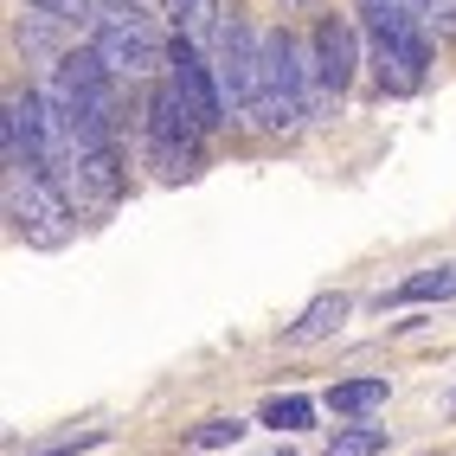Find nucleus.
I'll return each mask as SVG.
<instances>
[{"instance_id":"aec40b11","label":"nucleus","mask_w":456,"mask_h":456,"mask_svg":"<svg viewBox=\"0 0 456 456\" xmlns=\"http://www.w3.org/2000/svg\"><path fill=\"white\" fill-rule=\"evenodd\" d=\"M283 7H309V0H283Z\"/></svg>"},{"instance_id":"2eb2a0df","label":"nucleus","mask_w":456,"mask_h":456,"mask_svg":"<svg viewBox=\"0 0 456 456\" xmlns=\"http://www.w3.org/2000/svg\"><path fill=\"white\" fill-rule=\"evenodd\" d=\"M65 26H71V20H58V13L33 7V13L20 20V45H26V52H52V45H58V33H65Z\"/></svg>"},{"instance_id":"20e7f679","label":"nucleus","mask_w":456,"mask_h":456,"mask_svg":"<svg viewBox=\"0 0 456 456\" xmlns=\"http://www.w3.org/2000/svg\"><path fill=\"white\" fill-rule=\"evenodd\" d=\"M167 71H174V90L193 103V116H200L206 129H219L225 116H232L225 90H219V71H212V58L200 52V39H187V33H180V39L167 45Z\"/></svg>"},{"instance_id":"6ab92c4d","label":"nucleus","mask_w":456,"mask_h":456,"mask_svg":"<svg viewBox=\"0 0 456 456\" xmlns=\"http://www.w3.org/2000/svg\"><path fill=\"white\" fill-rule=\"evenodd\" d=\"M424 13H431L437 26H456V0H424Z\"/></svg>"},{"instance_id":"0eeeda50","label":"nucleus","mask_w":456,"mask_h":456,"mask_svg":"<svg viewBox=\"0 0 456 456\" xmlns=\"http://www.w3.org/2000/svg\"><path fill=\"white\" fill-rule=\"evenodd\" d=\"M315 65H322V84L334 90V103H341V90L354 84V65H360L354 26H347V20H322V26H315Z\"/></svg>"},{"instance_id":"7ed1b4c3","label":"nucleus","mask_w":456,"mask_h":456,"mask_svg":"<svg viewBox=\"0 0 456 456\" xmlns=\"http://www.w3.org/2000/svg\"><path fill=\"white\" fill-rule=\"evenodd\" d=\"M212 45V71H219V90L238 116H257V90H264V39L251 33L238 13L219 20V33L206 39Z\"/></svg>"},{"instance_id":"412c9836","label":"nucleus","mask_w":456,"mask_h":456,"mask_svg":"<svg viewBox=\"0 0 456 456\" xmlns=\"http://www.w3.org/2000/svg\"><path fill=\"white\" fill-rule=\"evenodd\" d=\"M270 456H296V450H270Z\"/></svg>"},{"instance_id":"1a4fd4ad","label":"nucleus","mask_w":456,"mask_h":456,"mask_svg":"<svg viewBox=\"0 0 456 456\" xmlns=\"http://www.w3.org/2000/svg\"><path fill=\"white\" fill-rule=\"evenodd\" d=\"M373 77L386 97H411V90L424 84V65L405 52V45H392V39H373Z\"/></svg>"},{"instance_id":"f3484780","label":"nucleus","mask_w":456,"mask_h":456,"mask_svg":"<svg viewBox=\"0 0 456 456\" xmlns=\"http://www.w3.org/2000/svg\"><path fill=\"white\" fill-rule=\"evenodd\" d=\"M103 444H110V431H77V437H52L39 450H26V456H84V450H103Z\"/></svg>"},{"instance_id":"ddd939ff","label":"nucleus","mask_w":456,"mask_h":456,"mask_svg":"<svg viewBox=\"0 0 456 456\" xmlns=\"http://www.w3.org/2000/svg\"><path fill=\"white\" fill-rule=\"evenodd\" d=\"M245 431H251L245 418H206V424H193V431H187V450H232Z\"/></svg>"},{"instance_id":"4468645a","label":"nucleus","mask_w":456,"mask_h":456,"mask_svg":"<svg viewBox=\"0 0 456 456\" xmlns=\"http://www.w3.org/2000/svg\"><path fill=\"white\" fill-rule=\"evenodd\" d=\"M90 26H103V33H155L135 0H97V20Z\"/></svg>"},{"instance_id":"9b49d317","label":"nucleus","mask_w":456,"mask_h":456,"mask_svg":"<svg viewBox=\"0 0 456 456\" xmlns=\"http://www.w3.org/2000/svg\"><path fill=\"white\" fill-rule=\"evenodd\" d=\"M386 399H392L386 379H341V386H328V411L334 418H373V411H386Z\"/></svg>"},{"instance_id":"a211bd4d","label":"nucleus","mask_w":456,"mask_h":456,"mask_svg":"<svg viewBox=\"0 0 456 456\" xmlns=\"http://www.w3.org/2000/svg\"><path fill=\"white\" fill-rule=\"evenodd\" d=\"M26 7H45V13H58V20H71V26L97 20V0H26Z\"/></svg>"},{"instance_id":"423d86ee","label":"nucleus","mask_w":456,"mask_h":456,"mask_svg":"<svg viewBox=\"0 0 456 456\" xmlns=\"http://www.w3.org/2000/svg\"><path fill=\"white\" fill-rule=\"evenodd\" d=\"M90 52L103 58L110 77H148V71L167 58L155 33H103V26H97V39H90Z\"/></svg>"},{"instance_id":"6e6552de","label":"nucleus","mask_w":456,"mask_h":456,"mask_svg":"<svg viewBox=\"0 0 456 456\" xmlns=\"http://www.w3.org/2000/svg\"><path fill=\"white\" fill-rule=\"evenodd\" d=\"M347 309H354V302H347L341 289H328V296H315L309 309H302V315H296V322L283 328V347H315V341H328V334H341Z\"/></svg>"},{"instance_id":"f03ea898","label":"nucleus","mask_w":456,"mask_h":456,"mask_svg":"<svg viewBox=\"0 0 456 456\" xmlns=\"http://www.w3.org/2000/svg\"><path fill=\"white\" fill-rule=\"evenodd\" d=\"M7 219L13 232L26 238V245H39V251H58L71 238V200L65 187H58L52 174H7Z\"/></svg>"},{"instance_id":"9d476101","label":"nucleus","mask_w":456,"mask_h":456,"mask_svg":"<svg viewBox=\"0 0 456 456\" xmlns=\"http://www.w3.org/2000/svg\"><path fill=\"white\" fill-rule=\"evenodd\" d=\"M444 296H456V264H437V270H418V277L392 283V289L379 296V309H405V302H444Z\"/></svg>"},{"instance_id":"39448f33","label":"nucleus","mask_w":456,"mask_h":456,"mask_svg":"<svg viewBox=\"0 0 456 456\" xmlns=\"http://www.w3.org/2000/svg\"><path fill=\"white\" fill-rule=\"evenodd\" d=\"M123 155H116V142L110 148H84V155H77V174H71V200L77 206H116V200H123Z\"/></svg>"},{"instance_id":"f8f14e48","label":"nucleus","mask_w":456,"mask_h":456,"mask_svg":"<svg viewBox=\"0 0 456 456\" xmlns=\"http://www.w3.org/2000/svg\"><path fill=\"white\" fill-rule=\"evenodd\" d=\"M386 424H367V418H347L341 431L328 437V456H386Z\"/></svg>"},{"instance_id":"f257e3e1","label":"nucleus","mask_w":456,"mask_h":456,"mask_svg":"<svg viewBox=\"0 0 456 456\" xmlns=\"http://www.w3.org/2000/svg\"><path fill=\"white\" fill-rule=\"evenodd\" d=\"M110 71H103V58L97 52H65L58 58V71H52V84H45V97H52V110L65 116V129H71V142H77V155L84 148H110L116 142V97H110Z\"/></svg>"},{"instance_id":"dca6fc26","label":"nucleus","mask_w":456,"mask_h":456,"mask_svg":"<svg viewBox=\"0 0 456 456\" xmlns=\"http://www.w3.org/2000/svg\"><path fill=\"white\" fill-rule=\"evenodd\" d=\"M309 418H315V405L296 399V392H289V399H270V405H264V424H270V431H302Z\"/></svg>"}]
</instances>
